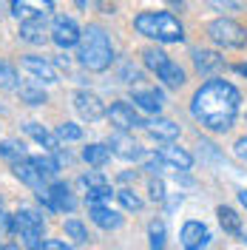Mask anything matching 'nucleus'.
Here are the masks:
<instances>
[{
  "label": "nucleus",
  "instance_id": "nucleus-1",
  "mask_svg": "<svg viewBox=\"0 0 247 250\" xmlns=\"http://www.w3.org/2000/svg\"><path fill=\"white\" fill-rule=\"evenodd\" d=\"M242 114V91L225 77H205L190 97V117L210 134H227Z\"/></svg>",
  "mask_w": 247,
  "mask_h": 250
},
{
  "label": "nucleus",
  "instance_id": "nucleus-2",
  "mask_svg": "<svg viewBox=\"0 0 247 250\" xmlns=\"http://www.w3.org/2000/svg\"><path fill=\"white\" fill-rule=\"evenodd\" d=\"M114 60H117V54H114V43H111L108 31L103 29V26H97V23H91L88 29H82V37H80V43H77L80 65L85 71L100 74V71H108Z\"/></svg>",
  "mask_w": 247,
  "mask_h": 250
},
{
  "label": "nucleus",
  "instance_id": "nucleus-3",
  "mask_svg": "<svg viewBox=\"0 0 247 250\" xmlns=\"http://www.w3.org/2000/svg\"><path fill=\"white\" fill-rule=\"evenodd\" d=\"M134 29L159 46L185 43V26L173 12H139L134 17Z\"/></svg>",
  "mask_w": 247,
  "mask_h": 250
},
{
  "label": "nucleus",
  "instance_id": "nucleus-4",
  "mask_svg": "<svg viewBox=\"0 0 247 250\" xmlns=\"http://www.w3.org/2000/svg\"><path fill=\"white\" fill-rule=\"evenodd\" d=\"M205 34L207 40L216 48H225V51H233V48H245L247 46V29L233 20V17H216L205 26Z\"/></svg>",
  "mask_w": 247,
  "mask_h": 250
},
{
  "label": "nucleus",
  "instance_id": "nucleus-5",
  "mask_svg": "<svg viewBox=\"0 0 247 250\" xmlns=\"http://www.w3.org/2000/svg\"><path fill=\"white\" fill-rule=\"evenodd\" d=\"M12 236L23 239L26 245H34L37 239H43V236H46V219H43V213L34 210V208H20L15 213Z\"/></svg>",
  "mask_w": 247,
  "mask_h": 250
},
{
  "label": "nucleus",
  "instance_id": "nucleus-6",
  "mask_svg": "<svg viewBox=\"0 0 247 250\" xmlns=\"http://www.w3.org/2000/svg\"><path fill=\"white\" fill-rule=\"evenodd\" d=\"M48 34H51V43L62 51L68 48H77L80 37H82V29L74 17L68 15H51V26H48Z\"/></svg>",
  "mask_w": 247,
  "mask_h": 250
},
{
  "label": "nucleus",
  "instance_id": "nucleus-7",
  "mask_svg": "<svg viewBox=\"0 0 247 250\" xmlns=\"http://www.w3.org/2000/svg\"><path fill=\"white\" fill-rule=\"evenodd\" d=\"M190 62H193V71L199 77H216L227 68V60L222 57L219 48H205V46L190 48Z\"/></svg>",
  "mask_w": 247,
  "mask_h": 250
},
{
  "label": "nucleus",
  "instance_id": "nucleus-8",
  "mask_svg": "<svg viewBox=\"0 0 247 250\" xmlns=\"http://www.w3.org/2000/svg\"><path fill=\"white\" fill-rule=\"evenodd\" d=\"M71 103H74V111L80 114V120H85V123H100L108 117V105L103 103V97H97L88 88H77Z\"/></svg>",
  "mask_w": 247,
  "mask_h": 250
},
{
  "label": "nucleus",
  "instance_id": "nucleus-9",
  "mask_svg": "<svg viewBox=\"0 0 247 250\" xmlns=\"http://www.w3.org/2000/svg\"><path fill=\"white\" fill-rule=\"evenodd\" d=\"M108 123L117 131H134V128H145V117L131 100H117L108 108Z\"/></svg>",
  "mask_w": 247,
  "mask_h": 250
},
{
  "label": "nucleus",
  "instance_id": "nucleus-10",
  "mask_svg": "<svg viewBox=\"0 0 247 250\" xmlns=\"http://www.w3.org/2000/svg\"><path fill=\"white\" fill-rule=\"evenodd\" d=\"M108 145H111V154L125 159V162H142V159L148 156V151L134 140L131 131H117V128H114V134L108 137Z\"/></svg>",
  "mask_w": 247,
  "mask_h": 250
},
{
  "label": "nucleus",
  "instance_id": "nucleus-11",
  "mask_svg": "<svg viewBox=\"0 0 247 250\" xmlns=\"http://www.w3.org/2000/svg\"><path fill=\"white\" fill-rule=\"evenodd\" d=\"M9 12L17 23L26 20H43V17L54 15V0H12Z\"/></svg>",
  "mask_w": 247,
  "mask_h": 250
},
{
  "label": "nucleus",
  "instance_id": "nucleus-12",
  "mask_svg": "<svg viewBox=\"0 0 247 250\" xmlns=\"http://www.w3.org/2000/svg\"><path fill=\"white\" fill-rule=\"evenodd\" d=\"M12 173H15L23 185H29L31 190H43V188H48V182H51L46 173L37 168L34 156H23V159L12 162Z\"/></svg>",
  "mask_w": 247,
  "mask_h": 250
},
{
  "label": "nucleus",
  "instance_id": "nucleus-13",
  "mask_svg": "<svg viewBox=\"0 0 247 250\" xmlns=\"http://www.w3.org/2000/svg\"><path fill=\"white\" fill-rule=\"evenodd\" d=\"M20 65H23L34 80H40L43 85H54V83H60V68H57L51 60L40 57V54H26V57L20 60Z\"/></svg>",
  "mask_w": 247,
  "mask_h": 250
},
{
  "label": "nucleus",
  "instance_id": "nucleus-14",
  "mask_svg": "<svg viewBox=\"0 0 247 250\" xmlns=\"http://www.w3.org/2000/svg\"><path fill=\"white\" fill-rule=\"evenodd\" d=\"M210 228L199 222V219H187L185 225H182V230H179V242H182V248L185 250H202L210 245Z\"/></svg>",
  "mask_w": 247,
  "mask_h": 250
},
{
  "label": "nucleus",
  "instance_id": "nucleus-15",
  "mask_svg": "<svg viewBox=\"0 0 247 250\" xmlns=\"http://www.w3.org/2000/svg\"><path fill=\"white\" fill-rule=\"evenodd\" d=\"M131 103H134L142 114L154 117V114H162L165 94L159 91V88H131Z\"/></svg>",
  "mask_w": 247,
  "mask_h": 250
},
{
  "label": "nucleus",
  "instance_id": "nucleus-16",
  "mask_svg": "<svg viewBox=\"0 0 247 250\" xmlns=\"http://www.w3.org/2000/svg\"><path fill=\"white\" fill-rule=\"evenodd\" d=\"M88 216L100 230H120L125 225V216L120 210H114L108 202L105 205H88Z\"/></svg>",
  "mask_w": 247,
  "mask_h": 250
},
{
  "label": "nucleus",
  "instance_id": "nucleus-17",
  "mask_svg": "<svg viewBox=\"0 0 247 250\" xmlns=\"http://www.w3.org/2000/svg\"><path fill=\"white\" fill-rule=\"evenodd\" d=\"M145 131H148V137L156 142H173L179 137V125L168 120V117H162V114H154V117H148L145 120Z\"/></svg>",
  "mask_w": 247,
  "mask_h": 250
},
{
  "label": "nucleus",
  "instance_id": "nucleus-18",
  "mask_svg": "<svg viewBox=\"0 0 247 250\" xmlns=\"http://www.w3.org/2000/svg\"><path fill=\"white\" fill-rule=\"evenodd\" d=\"M48 196H51V202L57 205L60 213H74L77 210V196L71 193V185L62 182V179H51L48 182Z\"/></svg>",
  "mask_w": 247,
  "mask_h": 250
},
{
  "label": "nucleus",
  "instance_id": "nucleus-19",
  "mask_svg": "<svg viewBox=\"0 0 247 250\" xmlns=\"http://www.w3.org/2000/svg\"><path fill=\"white\" fill-rule=\"evenodd\" d=\"M17 37H20L23 43H29V46H43L46 40H51L48 26H46V17H43V20H26V23H20Z\"/></svg>",
  "mask_w": 247,
  "mask_h": 250
},
{
  "label": "nucleus",
  "instance_id": "nucleus-20",
  "mask_svg": "<svg viewBox=\"0 0 247 250\" xmlns=\"http://www.w3.org/2000/svg\"><path fill=\"white\" fill-rule=\"evenodd\" d=\"M156 154L162 156L165 162H170L173 168H185V171L193 168V154L185 151L182 145H176V142H159V151Z\"/></svg>",
  "mask_w": 247,
  "mask_h": 250
},
{
  "label": "nucleus",
  "instance_id": "nucleus-21",
  "mask_svg": "<svg viewBox=\"0 0 247 250\" xmlns=\"http://www.w3.org/2000/svg\"><path fill=\"white\" fill-rule=\"evenodd\" d=\"M156 80H159L165 88H170V91H179V88L187 83V74H185V68H182L176 60H168L159 71H156Z\"/></svg>",
  "mask_w": 247,
  "mask_h": 250
},
{
  "label": "nucleus",
  "instance_id": "nucleus-22",
  "mask_svg": "<svg viewBox=\"0 0 247 250\" xmlns=\"http://www.w3.org/2000/svg\"><path fill=\"white\" fill-rule=\"evenodd\" d=\"M216 216H219V228L225 230V236L239 239V236L245 233V222H242V216L233 210L230 205H219V208H216Z\"/></svg>",
  "mask_w": 247,
  "mask_h": 250
},
{
  "label": "nucleus",
  "instance_id": "nucleus-23",
  "mask_svg": "<svg viewBox=\"0 0 247 250\" xmlns=\"http://www.w3.org/2000/svg\"><path fill=\"white\" fill-rule=\"evenodd\" d=\"M23 131H26V134H29L37 145H43L46 151H51V154L60 148V137H57L54 131H48L43 123H26V125H23Z\"/></svg>",
  "mask_w": 247,
  "mask_h": 250
},
{
  "label": "nucleus",
  "instance_id": "nucleus-24",
  "mask_svg": "<svg viewBox=\"0 0 247 250\" xmlns=\"http://www.w3.org/2000/svg\"><path fill=\"white\" fill-rule=\"evenodd\" d=\"M17 97H20V103H26L31 108H40V105L48 103V94L43 91V85H37V83H20V85H17Z\"/></svg>",
  "mask_w": 247,
  "mask_h": 250
},
{
  "label": "nucleus",
  "instance_id": "nucleus-25",
  "mask_svg": "<svg viewBox=\"0 0 247 250\" xmlns=\"http://www.w3.org/2000/svg\"><path fill=\"white\" fill-rule=\"evenodd\" d=\"M82 159L88 165H94V168H103V165L111 162V145L108 142H88L82 148Z\"/></svg>",
  "mask_w": 247,
  "mask_h": 250
},
{
  "label": "nucleus",
  "instance_id": "nucleus-26",
  "mask_svg": "<svg viewBox=\"0 0 247 250\" xmlns=\"http://www.w3.org/2000/svg\"><path fill=\"white\" fill-rule=\"evenodd\" d=\"M168 60H170L168 51H165V48H159V43H156V46H148L145 51H142V65H145L151 74H156V71H159Z\"/></svg>",
  "mask_w": 247,
  "mask_h": 250
},
{
  "label": "nucleus",
  "instance_id": "nucleus-27",
  "mask_svg": "<svg viewBox=\"0 0 247 250\" xmlns=\"http://www.w3.org/2000/svg\"><path fill=\"white\" fill-rule=\"evenodd\" d=\"M23 156H29L26 142L23 140H0V159H6V162H17V159H23Z\"/></svg>",
  "mask_w": 247,
  "mask_h": 250
},
{
  "label": "nucleus",
  "instance_id": "nucleus-28",
  "mask_svg": "<svg viewBox=\"0 0 247 250\" xmlns=\"http://www.w3.org/2000/svg\"><path fill=\"white\" fill-rule=\"evenodd\" d=\"M117 202L123 205V210H128V213H139V210L145 208L142 196H139V193H134V188H128V185L117 190Z\"/></svg>",
  "mask_w": 247,
  "mask_h": 250
},
{
  "label": "nucleus",
  "instance_id": "nucleus-29",
  "mask_svg": "<svg viewBox=\"0 0 247 250\" xmlns=\"http://www.w3.org/2000/svg\"><path fill=\"white\" fill-rule=\"evenodd\" d=\"M65 236L74 242V245H88V228H85V222L77 216H71V219H65Z\"/></svg>",
  "mask_w": 247,
  "mask_h": 250
},
{
  "label": "nucleus",
  "instance_id": "nucleus-30",
  "mask_svg": "<svg viewBox=\"0 0 247 250\" xmlns=\"http://www.w3.org/2000/svg\"><path fill=\"white\" fill-rule=\"evenodd\" d=\"M111 196H117V190L111 188V182H100L85 190V205H105L111 202Z\"/></svg>",
  "mask_w": 247,
  "mask_h": 250
},
{
  "label": "nucleus",
  "instance_id": "nucleus-31",
  "mask_svg": "<svg viewBox=\"0 0 247 250\" xmlns=\"http://www.w3.org/2000/svg\"><path fill=\"white\" fill-rule=\"evenodd\" d=\"M165 242H168V228H165L162 219H154L148 225V245L154 250H159V248H165Z\"/></svg>",
  "mask_w": 247,
  "mask_h": 250
},
{
  "label": "nucleus",
  "instance_id": "nucleus-32",
  "mask_svg": "<svg viewBox=\"0 0 247 250\" xmlns=\"http://www.w3.org/2000/svg\"><path fill=\"white\" fill-rule=\"evenodd\" d=\"M17 85H20V74H17V68L12 62L0 60V88H6V91H17Z\"/></svg>",
  "mask_w": 247,
  "mask_h": 250
},
{
  "label": "nucleus",
  "instance_id": "nucleus-33",
  "mask_svg": "<svg viewBox=\"0 0 247 250\" xmlns=\"http://www.w3.org/2000/svg\"><path fill=\"white\" fill-rule=\"evenodd\" d=\"M173 165L170 162H165L159 154H154V156H145V162H142V171L148 173V176H162L165 171H170Z\"/></svg>",
  "mask_w": 247,
  "mask_h": 250
},
{
  "label": "nucleus",
  "instance_id": "nucleus-34",
  "mask_svg": "<svg viewBox=\"0 0 247 250\" xmlns=\"http://www.w3.org/2000/svg\"><path fill=\"white\" fill-rule=\"evenodd\" d=\"M117 80H120V83H125V85H134V83H139V80H142V71H139L131 60H125V62H120Z\"/></svg>",
  "mask_w": 247,
  "mask_h": 250
},
{
  "label": "nucleus",
  "instance_id": "nucleus-35",
  "mask_svg": "<svg viewBox=\"0 0 247 250\" xmlns=\"http://www.w3.org/2000/svg\"><path fill=\"white\" fill-rule=\"evenodd\" d=\"M54 134L60 137V142H80V140H82V128L74 125V123H60Z\"/></svg>",
  "mask_w": 247,
  "mask_h": 250
},
{
  "label": "nucleus",
  "instance_id": "nucleus-36",
  "mask_svg": "<svg viewBox=\"0 0 247 250\" xmlns=\"http://www.w3.org/2000/svg\"><path fill=\"white\" fill-rule=\"evenodd\" d=\"M165 196H168V190H165L162 176H151L148 179V199L151 202H165Z\"/></svg>",
  "mask_w": 247,
  "mask_h": 250
},
{
  "label": "nucleus",
  "instance_id": "nucleus-37",
  "mask_svg": "<svg viewBox=\"0 0 247 250\" xmlns=\"http://www.w3.org/2000/svg\"><path fill=\"white\" fill-rule=\"evenodd\" d=\"M100 182H108V179H105V173H103V171H88V173H82V176L77 179V188L85 193L88 188L100 185Z\"/></svg>",
  "mask_w": 247,
  "mask_h": 250
},
{
  "label": "nucleus",
  "instance_id": "nucleus-38",
  "mask_svg": "<svg viewBox=\"0 0 247 250\" xmlns=\"http://www.w3.org/2000/svg\"><path fill=\"white\" fill-rule=\"evenodd\" d=\"M207 6L216 9V12H242L245 9L242 0H207Z\"/></svg>",
  "mask_w": 247,
  "mask_h": 250
},
{
  "label": "nucleus",
  "instance_id": "nucleus-39",
  "mask_svg": "<svg viewBox=\"0 0 247 250\" xmlns=\"http://www.w3.org/2000/svg\"><path fill=\"white\" fill-rule=\"evenodd\" d=\"M12 228H15V216H12V213H6V210L0 208V239L12 233Z\"/></svg>",
  "mask_w": 247,
  "mask_h": 250
},
{
  "label": "nucleus",
  "instance_id": "nucleus-40",
  "mask_svg": "<svg viewBox=\"0 0 247 250\" xmlns=\"http://www.w3.org/2000/svg\"><path fill=\"white\" fill-rule=\"evenodd\" d=\"M233 156L247 165V137H239V140L233 142Z\"/></svg>",
  "mask_w": 247,
  "mask_h": 250
},
{
  "label": "nucleus",
  "instance_id": "nucleus-41",
  "mask_svg": "<svg viewBox=\"0 0 247 250\" xmlns=\"http://www.w3.org/2000/svg\"><path fill=\"white\" fill-rule=\"evenodd\" d=\"M182 202H185V196H182V193H173V196H165V202H162V205H165V210H168V213H173Z\"/></svg>",
  "mask_w": 247,
  "mask_h": 250
},
{
  "label": "nucleus",
  "instance_id": "nucleus-42",
  "mask_svg": "<svg viewBox=\"0 0 247 250\" xmlns=\"http://www.w3.org/2000/svg\"><path fill=\"white\" fill-rule=\"evenodd\" d=\"M51 62H54L57 68H62V71H71V57H68V54H54Z\"/></svg>",
  "mask_w": 247,
  "mask_h": 250
},
{
  "label": "nucleus",
  "instance_id": "nucleus-43",
  "mask_svg": "<svg viewBox=\"0 0 247 250\" xmlns=\"http://www.w3.org/2000/svg\"><path fill=\"white\" fill-rule=\"evenodd\" d=\"M139 173H142V171H123L120 176H117V182H123V185H131V182H137V179H139Z\"/></svg>",
  "mask_w": 247,
  "mask_h": 250
},
{
  "label": "nucleus",
  "instance_id": "nucleus-44",
  "mask_svg": "<svg viewBox=\"0 0 247 250\" xmlns=\"http://www.w3.org/2000/svg\"><path fill=\"white\" fill-rule=\"evenodd\" d=\"M236 199H239V205H242V208L247 210V188H242V190L236 193Z\"/></svg>",
  "mask_w": 247,
  "mask_h": 250
},
{
  "label": "nucleus",
  "instance_id": "nucleus-45",
  "mask_svg": "<svg viewBox=\"0 0 247 250\" xmlns=\"http://www.w3.org/2000/svg\"><path fill=\"white\" fill-rule=\"evenodd\" d=\"M233 71H236L239 77H245V80H247V62H239V65H233Z\"/></svg>",
  "mask_w": 247,
  "mask_h": 250
},
{
  "label": "nucleus",
  "instance_id": "nucleus-46",
  "mask_svg": "<svg viewBox=\"0 0 247 250\" xmlns=\"http://www.w3.org/2000/svg\"><path fill=\"white\" fill-rule=\"evenodd\" d=\"M168 6H173L176 12H185V0H168Z\"/></svg>",
  "mask_w": 247,
  "mask_h": 250
},
{
  "label": "nucleus",
  "instance_id": "nucleus-47",
  "mask_svg": "<svg viewBox=\"0 0 247 250\" xmlns=\"http://www.w3.org/2000/svg\"><path fill=\"white\" fill-rule=\"evenodd\" d=\"M74 3H77L80 12H85V9H88V0H74Z\"/></svg>",
  "mask_w": 247,
  "mask_h": 250
},
{
  "label": "nucleus",
  "instance_id": "nucleus-48",
  "mask_svg": "<svg viewBox=\"0 0 247 250\" xmlns=\"http://www.w3.org/2000/svg\"><path fill=\"white\" fill-rule=\"evenodd\" d=\"M239 242H245V245H247V233H242V236H239Z\"/></svg>",
  "mask_w": 247,
  "mask_h": 250
},
{
  "label": "nucleus",
  "instance_id": "nucleus-49",
  "mask_svg": "<svg viewBox=\"0 0 247 250\" xmlns=\"http://www.w3.org/2000/svg\"><path fill=\"white\" fill-rule=\"evenodd\" d=\"M242 120H245V123H247V108H245V111H242Z\"/></svg>",
  "mask_w": 247,
  "mask_h": 250
},
{
  "label": "nucleus",
  "instance_id": "nucleus-50",
  "mask_svg": "<svg viewBox=\"0 0 247 250\" xmlns=\"http://www.w3.org/2000/svg\"><path fill=\"white\" fill-rule=\"evenodd\" d=\"M0 248H3V242H0Z\"/></svg>",
  "mask_w": 247,
  "mask_h": 250
}]
</instances>
